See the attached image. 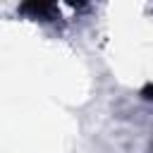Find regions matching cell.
<instances>
[{"label":"cell","instance_id":"cell-2","mask_svg":"<svg viewBox=\"0 0 153 153\" xmlns=\"http://www.w3.org/2000/svg\"><path fill=\"white\" fill-rule=\"evenodd\" d=\"M141 96H143L146 100H153V84H146L143 91H141Z\"/></svg>","mask_w":153,"mask_h":153},{"label":"cell","instance_id":"cell-1","mask_svg":"<svg viewBox=\"0 0 153 153\" xmlns=\"http://www.w3.org/2000/svg\"><path fill=\"white\" fill-rule=\"evenodd\" d=\"M19 12H22V14H29V17H33V19H43V22H53V19L60 17V14H57V5L43 2V0L24 2V5H19Z\"/></svg>","mask_w":153,"mask_h":153}]
</instances>
